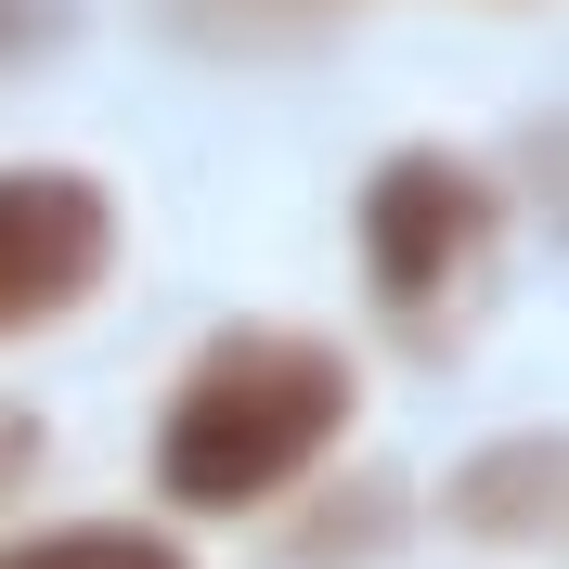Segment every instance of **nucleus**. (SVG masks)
<instances>
[{"label":"nucleus","instance_id":"f257e3e1","mask_svg":"<svg viewBox=\"0 0 569 569\" xmlns=\"http://www.w3.org/2000/svg\"><path fill=\"white\" fill-rule=\"evenodd\" d=\"M350 350L311 337V323H220L208 350L169 376L156 401V440H142V479L169 518H259V505H298L311 466L350 440Z\"/></svg>","mask_w":569,"mask_h":569},{"label":"nucleus","instance_id":"f03ea898","mask_svg":"<svg viewBox=\"0 0 569 569\" xmlns=\"http://www.w3.org/2000/svg\"><path fill=\"white\" fill-rule=\"evenodd\" d=\"M505 233V194L492 169H466L453 142H401L362 169V208H350V247H362V298L401 323V337H440L466 311V284Z\"/></svg>","mask_w":569,"mask_h":569},{"label":"nucleus","instance_id":"7ed1b4c3","mask_svg":"<svg viewBox=\"0 0 569 569\" xmlns=\"http://www.w3.org/2000/svg\"><path fill=\"white\" fill-rule=\"evenodd\" d=\"M104 272H117V194L91 169L13 156L0 169V337H39V323L91 311Z\"/></svg>","mask_w":569,"mask_h":569},{"label":"nucleus","instance_id":"20e7f679","mask_svg":"<svg viewBox=\"0 0 569 569\" xmlns=\"http://www.w3.org/2000/svg\"><path fill=\"white\" fill-rule=\"evenodd\" d=\"M440 518L479 543H569V427H531V440H492L440 479Z\"/></svg>","mask_w":569,"mask_h":569},{"label":"nucleus","instance_id":"39448f33","mask_svg":"<svg viewBox=\"0 0 569 569\" xmlns=\"http://www.w3.org/2000/svg\"><path fill=\"white\" fill-rule=\"evenodd\" d=\"M142 13H156V39H181V52L259 66V52H298V39H323L350 0H142Z\"/></svg>","mask_w":569,"mask_h":569},{"label":"nucleus","instance_id":"423d86ee","mask_svg":"<svg viewBox=\"0 0 569 569\" xmlns=\"http://www.w3.org/2000/svg\"><path fill=\"white\" fill-rule=\"evenodd\" d=\"M0 569H194V557H181V531H156V518H52V531L0 543Z\"/></svg>","mask_w":569,"mask_h":569},{"label":"nucleus","instance_id":"0eeeda50","mask_svg":"<svg viewBox=\"0 0 569 569\" xmlns=\"http://www.w3.org/2000/svg\"><path fill=\"white\" fill-rule=\"evenodd\" d=\"M401 531V505L389 492H323L298 531H284V569H350V557H376V543Z\"/></svg>","mask_w":569,"mask_h":569},{"label":"nucleus","instance_id":"6e6552de","mask_svg":"<svg viewBox=\"0 0 569 569\" xmlns=\"http://www.w3.org/2000/svg\"><path fill=\"white\" fill-rule=\"evenodd\" d=\"M505 181H518V194L569 233V117H531V130H518V156H505Z\"/></svg>","mask_w":569,"mask_h":569},{"label":"nucleus","instance_id":"1a4fd4ad","mask_svg":"<svg viewBox=\"0 0 569 569\" xmlns=\"http://www.w3.org/2000/svg\"><path fill=\"white\" fill-rule=\"evenodd\" d=\"M66 39H78V0H0V78L52 66Z\"/></svg>","mask_w":569,"mask_h":569},{"label":"nucleus","instance_id":"9d476101","mask_svg":"<svg viewBox=\"0 0 569 569\" xmlns=\"http://www.w3.org/2000/svg\"><path fill=\"white\" fill-rule=\"evenodd\" d=\"M27 492H39V415H27V401H0V518H13Z\"/></svg>","mask_w":569,"mask_h":569}]
</instances>
